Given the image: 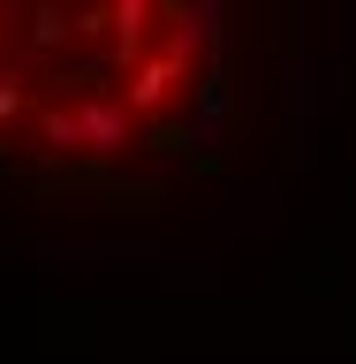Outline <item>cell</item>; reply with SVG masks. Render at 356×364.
<instances>
[{
    "instance_id": "6da1fadb",
    "label": "cell",
    "mask_w": 356,
    "mask_h": 364,
    "mask_svg": "<svg viewBox=\"0 0 356 364\" xmlns=\"http://www.w3.org/2000/svg\"><path fill=\"white\" fill-rule=\"evenodd\" d=\"M266 0H0V190L167 205L250 129Z\"/></svg>"
}]
</instances>
